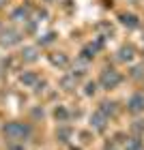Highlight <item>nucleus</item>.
<instances>
[{
    "label": "nucleus",
    "instance_id": "nucleus-8",
    "mask_svg": "<svg viewBox=\"0 0 144 150\" xmlns=\"http://www.w3.org/2000/svg\"><path fill=\"white\" fill-rule=\"evenodd\" d=\"M2 2H6V0H0V6H2Z\"/></svg>",
    "mask_w": 144,
    "mask_h": 150
},
{
    "label": "nucleus",
    "instance_id": "nucleus-6",
    "mask_svg": "<svg viewBox=\"0 0 144 150\" xmlns=\"http://www.w3.org/2000/svg\"><path fill=\"white\" fill-rule=\"evenodd\" d=\"M120 58L125 60V58H131V47H123L120 50Z\"/></svg>",
    "mask_w": 144,
    "mask_h": 150
},
{
    "label": "nucleus",
    "instance_id": "nucleus-3",
    "mask_svg": "<svg viewBox=\"0 0 144 150\" xmlns=\"http://www.w3.org/2000/svg\"><path fill=\"white\" fill-rule=\"evenodd\" d=\"M123 24H125V26H131V28H135V26H138V22H135L133 15H125V17H123Z\"/></svg>",
    "mask_w": 144,
    "mask_h": 150
},
{
    "label": "nucleus",
    "instance_id": "nucleus-5",
    "mask_svg": "<svg viewBox=\"0 0 144 150\" xmlns=\"http://www.w3.org/2000/svg\"><path fill=\"white\" fill-rule=\"evenodd\" d=\"M142 107V99L140 97H133V101H131V110H140Z\"/></svg>",
    "mask_w": 144,
    "mask_h": 150
},
{
    "label": "nucleus",
    "instance_id": "nucleus-1",
    "mask_svg": "<svg viewBox=\"0 0 144 150\" xmlns=\"http://www.w3.org/2000/svg\"><path fill=\"white\" fill-rule=\"evenodd\" d=\"M118 81H120V75L116 71H112V69L103 71V75H101V84H103V86H116Z\"/></svg>",
    "mask_w": 144,
    "mask_h": 150
},
{
    "label": "nucleus",
    "instance_id": "nucleus-4",
    "mask_svg": "<svg viewBox=\"0 0 144 150\" xmlns=\"http://www.w3.org/2000/svg\"><path fill=\"white\" fill-rule=\"evenodd\" d=\"M26 15H28V13H26V9H17L15 13H13V19H26Z\"/></svg>",
    "mask_w": 144,
    "mask_h": 150
},
{
    "label": "nucleus",
    "instance_id": "nucleus-7",
    "mask_svg": "<svg viewBox=\"0 0 144 150\" xmlns=\"http://www.w3.org/2000/svg\"><path fill=\"white\" fill-rule=\"evenodd\" d=\"M26 60H35V50H26Z\"/></svg>",
    "mask_w": 144,
    "mask_h": 150
},
{
    "label": "nucleus",
    "instance_id": "nucleus-2",
    "mask_svg": "<svg viewBox=\"0 0 144 150\" xmlns=\"http://www.w3.org/2000/svg\"><path fill=\"white\" fill-rule=\"evenodd\" d=\"M19 41V37L15 35V32H4L2 35V43L4 45H13V43H17Z\"/></svg>",
    "mask_w": 144,
    "mask_h": 150
}]
</instances>
